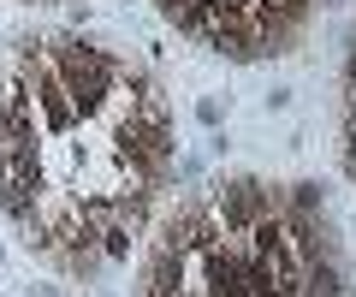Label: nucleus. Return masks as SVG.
I'll return each mask as SVG.
<instances>
[{
	"label": "nucleus",
	"instance_id": "f03ea898",
	"mask_svg": "<svg viewBox=\"0 0 356 297\" xmlns=\"http://www.w3.org/2000/svg\"><path fill=\"white\" fill-rule=\"evenodd\" d=\"M291 208L297 214H321V184H291Z\"/></svg>",
	"mask_w": 356,
	"mask_h": 297
},
{
	"label": "nucleus",
	"instance_id": "f257e3e1",
	"mask_svg": "<svg viewBox=\"0 0 356 297\" xmlns=\"http://www.w3.org/2000/svg\"><path fill=\"white\" fill-rule=\"evenodd\" d=\"M273 208H280V191H267L261 179H226V184H214L208 214L220 220V232H250V226H261Z\"/></svg>",
	"mask_w": 356,
	"mask_h": 297
}]
</instances>
